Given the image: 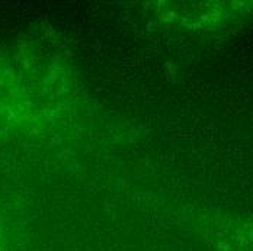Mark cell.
<instances>
[{
	"instance_id": "obj_1",
	"label": "cell",
	"mask_w": 253,
	"mask_h": 251,
	"mask_svg": "<svg viewBox=\"0 0 253 251\" xmlns=\"http://www.w3.org/2000/svg\"><path fill=\"white\" fill-rule=\"evenodd\" d=\"M239 251H253V229L245 237L240 238V246Z\"/></svg>"
},
{
	"instance_id": "obj_2",
	"label": "cell",
	"mask_w": 253,
	"mask_h": 251,
	"mask_svg": "<svg viewBox=\"0 0 253 251\" xmlns=\"http://www.w3.org/2000/svg\"><path fill=\"white\" fill-rule=\"evenodd\" d=\"M0 251H4V235H3L1 226H0Z\"/></svg>"
}]
</instances>
